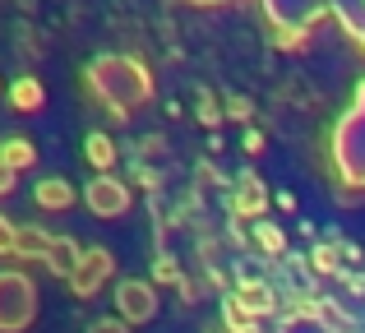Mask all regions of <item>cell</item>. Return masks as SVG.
I'll return each instance as SVG.
<instances>
[{"mask_svg": "<svg viewBox=\"0 0 365 333\" xmlns=\"http://www.w3.org/2000/svg\"><path fill=\"white\" fill-rule=\"evenodd\" d=\"M33 319V287L19 273H0V329H24Z\"/></svg>", "mask_w": 365, "mask_h": 333, "instance_id": "obj_1", "label": "cell"}, {"mask_svg": "<svg viewBox=\"0 0 365 333\" xmlns=\"http://www.w3.org/2000/svg\"><path fill=\"white\" fill-rule=\"evenodd\" d=\"M88 208L98 217H116V213H125V208H130V190L120 185L116 176H98L88 185Z\"/></svg>", "mask_w": 365, "mask_h": 333, "instance_id": "obj_2", "label": "cell"}, {"mask_svg": "<svg viewBox=\"0 0 365 333\" xmlns=\"http://www.w3.org/2000/svg\"><path fill=\"white\" fill-rule=\"evenodd\" d=\"M111 273V255L107 250H88L83 260H74V269H70V282H74V292L79 297H93V292L102 287V278Z\"/></svg>", "mask_w": 365, "mask_h": 333, "instance_id": "obj_3", "label": "cell"}, {"mask_svg": "<svg viewBox=\"0 0 365 333\" xmlns=\"http://www.w3.org/2000/svg\"><path fill=\"white\" fill-rule=\"evenodd\" d=\"M120 310L130 324H139V319H148L153 310H158V301H153V287H143V282H125L120 287Z\"/></svg>", "mask_w": 365, "mask_h": 333, "instance_id": "obj_4", "label": "cell"}, {"mask_svg": "<svg viewBox=\"0 0 365 333\" xmlns=\"http://www.w3.org/2000/svg\"><path fill=\"white\" fill-rule=\"evenodd\" d=\"M33 195H37V208H51V213H61V208L74 204V185H70V180H56V176L42 180Z\"/></svg>", "mask_w": 365, "mask_h": 333, "instance_id": "obj_5", "label": "cell"}, {"mask_svg": "<svg viewBox=\"0 0 365 333\" xmlns=\"http://www.w3.org/2000/svg\"><path fill=\"white\" fill-rule=\"evenodd\" d=\"M9 102H14V111H37L46 102V93H42V83H37L33 74H19L14 88H9Z\"/></svg>", "mask_w": 365, "mask_h": 333, "instance_id": "obj_6", "label": "cell"}, {"mask_svg": "<svg viewBox=\"0 0 365 333\" xmlns=\"http://www.w3.org/2000/svg\"><path fill=\"white\" fill-rule=\"evenodd\" d=\"M33 158H37V148L28 144V139H9V144L0 148V163H5L9 171H24L28 163H33Z\"/></svg>", "mask_w": 365, "mask_h": 333, "instance_id": "obj_7", "label": "cell"}, {"mask_svg": "<svg viewBox=\"0 0 365 333\" xmlns=\"http://www.w3.org/2000/svg\"><path fill=\"white\" fill-rule=\"evenodd\" d=\"M88 163L107 176L111 171V163H116V148H111V139L107 135H88Z\"/></svg>", "mask_w": 365, "mask_h": 333, "instance_id": "obj_8", "label": "cell"}, {"mask_svg": "<svg viewBox=\"0 0 365 333\" xmlns=\"http://www.w3.org/2000/svg\"><path fill=\"white\" fill-rule=\"evenodd\" d=\"M14 250H19V232L0 217V255H14Z\"/></svg>", "mask_w": 365, "mask_h": 333, "instance_id": "obj_9", "label": "cell"}, {"mask_svg": "<svg viewBox=\"0 0 365 333\" xmlns=\"http://www.w3.org/2000/svg\"><path fill=\"white\" fill-rule=\"evenodd\" d=\"M259 241H264L268 250H282V232H277V227H268V222H259Z\"/></svg>", "mask_w": 365, "mask_h": 333, "instance_id": "obj_10", "label": "cell"}, {"mask_svg": "<svg viewBox=\"0 0 365 333\" xmlns=\"http://www.w3.org/2000/svg\"><path fill=\"white\" fill-rule=\"evenodd\" d=\"M93 333H125V324H120V319H98Z\"/></svg>", "mask_w": 365, "mask_h": 333, "instance_id": "obj_11", "label": "cell"}, {"mask_svg": "<svg viewBox=\"0 0 365 333\" xmlns=\"http://www.w3.org/2000/svg\"><path fill=\"white\" fill-rule=\"evenodd\" d=\"M9 190H14V171L0 163V195H9Z\"/></svg>", "mask_w": 365, "mask_h": 333, "instance_id": "obj_12", "label": "cell"}, {"mask_svg": "<svg viewBox=\"0 0 365 333\" xmlns=\"http://www.w3.org/2000/svg\"><path fill=\"white\" fill-rule=\"evenodd\" d=\"M232 116H236V121L250 116V102H245V98H232Z\"/></svg>", "mask_w": 365, "mask_h": 333, "instance_id": "obj_13", "label": "cell"}]
</instances>
